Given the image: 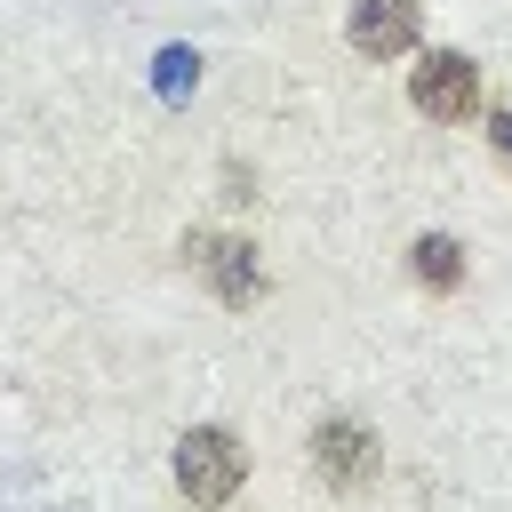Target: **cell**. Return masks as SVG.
<instances>
[{
	"label": "cell",
	"instance_id": "cell-6",
	"mask_svg": "<svg viewBox=\"0 0 512 512\" xmlns=\"http://www.w3.org/2000/svg\"><path fill=\"white\" fill-rule=\"evenodd\" d=\"M416 280H424V288H456V280H464V248L440 240V232L416 240Z\"/></svg>",
	"mask_w": 512,
	"mask_h": 512
},
{
	"label": "cell",
	"instance_id": "cell-4",
	"mask_svg": "<svg viewBox=\"0 0 512 512\" xmlns=\"http://www.w3.org/2000/svg\"><path fill=\"white\" fill-rule=\"evenodd\" d=\"M352 48L360 56L416 48V0H352Z\"/></svg>",
	"mask_w": 512,
	"mask_h": 512
},
{
	"label": "cell",
	"instance_id": "cell-2",
	"mask_svg": "<svg viewBox=\"0 0 512 512\" xmlns=\"http://www.w3.org/2000/svg\"><path fill=\"white\" fill-rule=\"evenodd\" d=\"M408 96H416V112L424 120H472V104H480V64L472 56H456V48H440V56H424L416 64V80H408Z\"/></svg>",
	"mask_w": 512,
	"mask_h": 512
},
{
	"label": "cell",
	"instance_id": "cell-7",
	"mask_svg": "<svg viewBox=\"0 0 512 512\" xmlns=\"http://www.w3.org/2000/svg\"><path fill=\"white\" fill-rule=\"evenodd\" d=\"M496 160H504V168H512V112H504V120H496Z\"/></svg>",
	"mask_w": 512,
	"mask_h": 512
},
{
	"label": "cell",
	"instance_id": "cell-1",
	"mask_svg": "<svg viewBox=\"0 0 512 512\" xmlns=\"http://www.w3.org/2000/svg\"><path fill=\"white\" fill-rule=\"evenodd\" d=\"M240 472H248V456H240V440H232V432L200 424V432H184V440H176V480H184V496H192V504H224V496L240 488Z\"/></svg>",
	"mask_w": 512,
	"mask_h": 512
},
{
	"label": "cell",
	"instance_id": "cell-3",
	"mask_svg": "<svg viewBox=\"0 0 512 512\" xmlns=\"http://www.w3.org/2000/svg\"><path fill=\"white\" fill-rule=\"evenodd\" d=\"M312 464H320L336 488H360V480L376 472V440H368L352 416H336V424H320V432H312Z\"/></svg>",
	"mask_w": 512,
	"mask_h": 512
},
{
	"label": "cell",
	"instance_id": "cell-5",
	"mask_svg": "<svg viewBox=\"0 0 512 512\" xmlns=\"http://www.w3.org/2000/svg\"><path fill=\"white\" fill-rule=\"evenodd\" d=\"M184 256L208 272V288H216V296H232V304H240V296H256V248H248V240L192 232V248H184Z\"/></svg>",
	"mask_w": 512,
	"mask_h": 512
}]
</instances>
